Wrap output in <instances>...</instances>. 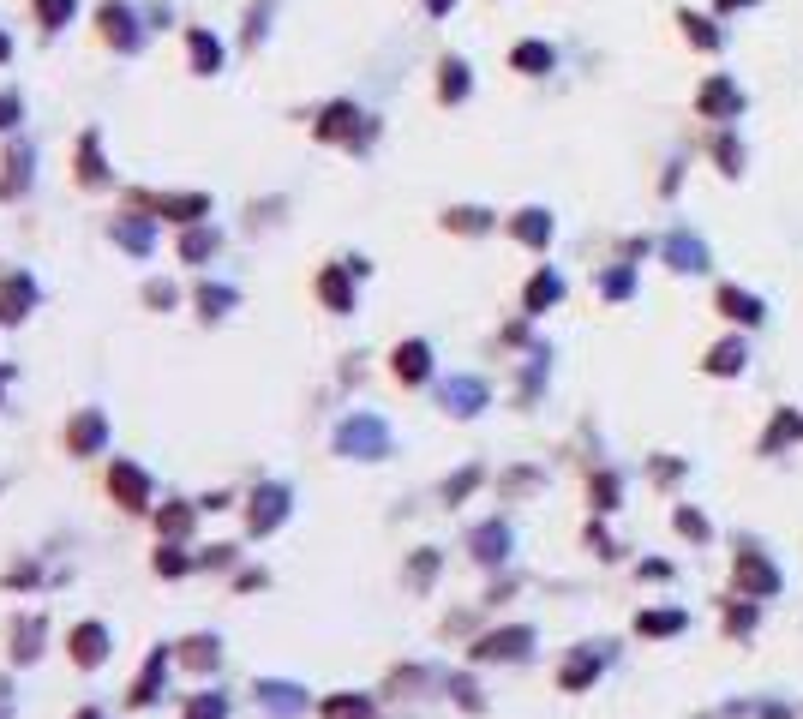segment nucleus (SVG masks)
Returning <instances> with one entry per match:
<instances>
[{"instance_id": "nucleus-19", "label": "nucleus", "mask_w": 803, "mask_h": 719, "mask_svg": "<svg viewBox=\"0 0 803 719\" xmlns=\"http://www.w3.org/2000/svg\"><path fill=\"white\" fill-rule=\"evenodd\" d=\"M666 258H672V270H708V246L696 234H672L666 240Z\"/></svg>"}, {"instance_id": "nucleus-14", "label": "nucleus", "mask_w": 803, "mask_h": 719, "mask_svg": "<svg viewBox=\"0 0 803 719\" xmlns=\"http://www.w3.org/2000/svg\"><path fill=\"white\" fill-rule=\"evenodd\" d=\"M798 438H803V414H798V408H780V414H774V426L762 432V456H780V450H786V444H798Z\"/></svg>"}, {"instance_id": "nucleus-56", "label": "nucleus", "mask_w": 803, "mask_h": 719, "mask_svg": "<svg viewBox=\"0 0 803 719\" xmlns=\"http://www.w3.org/2000/svg\"><path fill=\"white\" fill-rule=\"evenodd\" d=\"M6 384H12V366H0V390H6Z\"/></svg>"}, {"instance_id": "nucleus-21", "label": "nucleus", "mask_w": 803, "mask_h": 719, "mask_svg": "<svg viewBox=\"0 0 803 719\" xmlns=\"http://www.w3.org/2000/svg\"><path fill=\"white\" fill-rule=\"evenodd\" d=\"M258 702H264L270 714H300V708H306V696H300L294 684H282V678H264V684H258Z\"/></svg>"}, {"instance_id": "nucleus-38", "label": "nucleus", "mask_w": 803, "mask_h": 719, "mask_svg": "<svg viewBox=\"0 0 803 719\" xmlns=\"http://www.w3.org/2000/svg\"><path fill=\"white\" fill-rule=\"evenodd\" d=\"M198 306H204V318H222V312L234 306V288H222V282H204V288H198Z\"/></svg>"}, {"instance_id": "nucleus-44", "label": "nucleus", "mask_w": 803, "mask_h": 719, "mask_svg": "<svg viewBox=\"0 0 803 719\" xmlns=\"http://www.w3.org/2000/svg\"><path fill=\"white\" fill-rule=\"evenodd\" d=\"M630 288H636V276H630V270H606V276H600V294H606V300H624Z\"/></svg>"}, {"instance_id": "nucleus-32", "label": "nucleus", "mask_w": 803, "mask_h": 719, "mask_svg": "<svg viewBox=\"0 0 803 719\" xmlns=\"http://www.w3.org/2000/svg\"><path fill=\"white\" fill-rule=\"evenodd\" d=\"M438 72H444V78H438V96H444V102H462V96H468V66H462V60H444Z\"/></svg>"}, {"instance_id": "nucleus-13", "label": "nucleus", "mask_w": 803, "mask_h": 719, "mask_svg": "<svg viewBox=\"0 0 803 719\" xmlns=\"http://www.w3.org/2000/svg\"><path fill=\"white\" fill-rule=\"evenodd\" d=\"M444 408L462 414V420L480 414V408H486V384H480V378H450V384H444Z\"/></svg>"}, {"instance_id": "nucleus-27", "label": "nucleus", "mask_w": 803, "mask_h": 719, "mask_svg": "<svg viewBox=\"0 0 803 719\" xmlns=\"http://www.w3.org/2000/svg\"><path fill=\"white\" fill-rule=\"evenodd\" d=\"M78 180H84V186H102V180H108L102 150H96V132H84V138H78Z\"/></svg>"}, {"instance_id": "nucleus-24", "label": "nucleus", "mask_w": 803, "mask_h": 719, "mask_svg": "<svg viewBox=\"0 0 803 719\" xmlns=\"http://www.w3.org/2000/svg\"><path fill=\"white\" fill-rule=\"evenodd\" d=\"M744 360H750V348H744V342H720V348H708V360H702V366H708L714 378H738V372H744Z\"/></svg>"}, {"instance_id": "nucleus-25", "label": "nucleus", "mask_w": 803, "mask_h": 719, "mask_svg": "<svg viewBox=\"0 0 803 719\" xmlns=\"http://www.w3.org/2000/svg\"><path fill=\"white\" fill-rule=\"evenodd\" d=\"M102 36H108V42H120V48H138L132 12H126V6H102Z\"/></svg>"}, {"instance_id": "nucleus-40", "label": "nucleus", "mask_w": 803, "mask_h": 719, "mask_svg": "<svg viewBox=\"0 0 803 719\" xmlns=\"http://www.w3.org/2000/svg\"><path fill=\"white\" fill-rule=\"evenodd\" d=\"M210 252H216V234H210V228H192V234L180 240V258H186V264H198V258H210Z\"/></svg>"}, {"instance_id": "nucleus-29", "label": "nucleus", "mask_w": 803, "mask_h": 719, "mask_svg": "<svg viewBox=\"0 0 803 719\" xmlns=\"http://www.w3.org/2000/svg\"><path fill=\"white\" fill-rule=\"evenodd\" d=\"M30 186V150L18 144L12 156H6V180H0V198H12V192H24Z\"/></svg>"}, {"instance_id": "nucleus-48", "label": "nucleus", "mask_w": 803, "mask_h": 719, "mask_svg": "<svg viewBox=\"0 0 803 719\" xmlns=\"http://www.w3.org/2000/svg\"><path fill=\"white\" fill-rule=\"evenodd\" d=\"M186 528H192V510H186V504H168V510H162V534H174V540H180Z\"/></svg>"}, {"instance_id": "nucleus-52", "label": "nucleus", "mask_w": 803, "mask_h": 719, "mask_svg": "<svg viewBox=\"0 0 803 719\" xmlns=\"http://www.w3.org/2000/svg\"><path fill=\"white\" fill-rule=\"evenodd\" d=\"M144 300H150V306H174V288H168V282H150Z\"/></svg>"}, {"instance_id": "nucleus-33", "label": "nucleus", "mask_w": 803, "mask_h": 719, "mask_svg": "<svg viewBox=\"0 0 803 719\" xmlns=\"http://www.w3.org/2000/svg\"><path fill=\"white\" fill-rule=\"evenodd\" d=\"M636 630H642V636H678V630H684V612H642Z\"/></svg>"}, {"instance_id": "nucleus-37", "label": "nucleus", "mask_w": 803, "mask_h": 719, "mask_svg": "<svg viewBox=\"0 0 803 719\" xmlns=\"http://www.w3.org/2000/svg\"><path fill=\"white\" fill-rule=\"evenodd\" d=\"M444 228H456V234H486V228H492V216L468 204V210H450V216H444Z\"/></svg>"}, {"instance_id": "nucleus-2", "label": "nucleus", "mask_w": 803, "mask_h": 719, "mask_svg": "<svg viewBox=\"0 0 803 719\" xmlns=\"http://www.w3.org/2000/svg\"><path fill=\"white\" fill-rule=\"evenodd\" d=\"M108 492H114V504H126V510H150V474L132 468V462H114V468H108Z\"/></svg>"}, {"instance_id": "nucleus-54", "label": "nucleus", "mask_w": 803, "mask_h": 719, "mask_svg": "<svg viewBox=\"0 0 803 719\" xmlns=\"http://www.w3.org/2000/svg\"><path fill=\"white\" fill-rule=\"evenodd\" d=\"M738 6H756V0H720V12H738Z\"/></svg>"}, {"instance_id": "nucleus-55", "label": "nucleus", "mask_w": 803, "mask_h": 719, "mask_svg": "<svg viewBox=\"0 0 803 719\" xmlns=\"http://www.w3.org/2000/svg\"><path fill=\"white\" fill-rule=\"evenodd\" d=\"M426 6H432V12H450V6H456V0H426Z\"/></svg>"}, {"instance_id": "nucleus-47", "label": "nucleus", "mask_w": 803, "mask_h": 719, "mask_svg": "<svg viewBox=\"0 0 803 719\" xmlns=\"http://www.w3.org/2000/svg\"><path fill=\"white\" fill-rule=\"evenodd\" d=\"M474 486H480V468H462V474H456V480L444 486V498H450V504H462V498H468Z\"/></svg>"}, {"instance_id": "nucleus-30", "label": "nucleus", "mask_w": 803, "mask_h": 719, "mask_svg": "<svg viewBox=\"0 0 803 719\" xmlns=\"http://www.w3.org/2000/svg\"><path fill=\"white\" fill-rule=\"evenodd\" d=\"M216 654H222V642H216V636H192V642H180V660H186L192 672L216 666Z\"/></svg>"}, {"instance_id": "nucleus-6", "label": "nucleus", "mask_w": 803, "mask_h": 719, "mask_svg": "<svg viewBox=\"0 0 803 719\" xmlns=\"http://www.w3.org/2000/svg\"><path fill=\"white\" fill-rule=\"evenodd\" d=\"M102 444H108V420H102L96 408H84V414L66 426V450H72V456H96Z\"/></svg>"}, {"instance_id": "nucleus-41", "label": "nucleus", "mask_w": 803, "mask_h": 719, "mask_svg": "<svg viewBox=\"0 0 803 719\" xmlns=\"http://www.w3.org/2000/svg\"><path fill=\"white\" fill-rule=\"evenodd\" d=\"M72 12H78V0H36V18H42V30H60Z\"/></svg>"}, {"instance_id": "nucleus-49", "label": "nucleus", "mask_w": 803, "mask_h": 719, "mask_svg": "<svg viewBox=\"0 0 803 719\" xmlns=\"http://www.w3.org/2000/svg\"><path fill=\"white\" fill-rule=\"evenodd\" d=\"M432 576H438V552H420V558L408 564V582H414V588H426Z\"/></svg>"}, {"instance_id": "nucleus-22", "label": "nucleus", "mask_w": 803, "mask_h": 719, "mask_svg": "<svg viewBox=\"0 0 803 719\" xmlns=\"http://www.w3.org/2000/svg\"><path fill=\"white\" fill-rule=\"evenodd\" d=\"M510 234H516L522 246H546V240H552V216H546V210H522V216H510Z\"/></svg>"}, {"instance_id": "nucleus-31", "label": "nucleus", "mask_w": 803, "mask_h": 719, "mask_svg": "<svg viewBox=\"0 0 803 719\" xmlns=\"http://www.w3.org/2000/svg\"><path fill=\"white\" fill-rule=\"evenodd\" d=\"M192 66H198V72H216V66H222V42H216L210 30H192Z\"/></svg>"}, {"instance_id": "nucleus-8", "label": "nucleus", "mask_w": 803, "mask_h": 719, "mask_svg": "<svg viewBox=\"0 0 803 719\" xmlns=\"http://www.w3.org/2000/svg\"><path fill=\"white\" fill-rule=\"evenodd\" d=\"M156 216H168V222H198V216H210V198L204 192H168V198H144Z\"/></svg>"}, {"instance_id": "nucleus-50", "label": "nucleus", "mask_w": 803, "mask_h": 719, "mask_svg": "<svg viewBox=\"0 0 803 719\" xmlns=\"http://www.w3.org/2000/svg\"><path fill=\"white\" fill-rule=\"evenodd\" d=\"M450 696H456V702H462L468 714H480V690H474L468 678H450Z\"/></svg>"}, {"instance_id": "nucleus-34", "label": "nucleus", "mask_w": 803, "mask_h": 719, "mask_svg": "<svg viewBox=\"0 0 803 719\" xmlns=\"http://www.w3.org/2000/svg\"><path fill=\"white\" fill-rule=\"evenodd\" d=\"M324 719H372V702H366V696H330V702H324Z\"/></svg>"}, {"instance_id": "nucleus-11", "label": "nucleus", "mask_w": 803, "mask_h": 719, "mask_svg": "<svg viewBox=\"0 0 803 719\" xmlns=\"http://www.w3.org/2000/svg\"><path fill=\"white\" fill-rule=\"evenodd\" d=\"M30 306H36V282L30 276H6L0 282V324H18Z\"/></svg>"}, {"instance_id": "nucleus-45", "label": "nucleus", "mask_w": 803, "mask_h": 719, "mask_svg": "<svg viewBox=\"0 0 803 719\" xmlns=\"http://www.w3.org/2000/svg\"><path fill=\"white\" fill-rule=\"evenodd\" d=\"M672 522H678V534H684V540H708V534H714V528H708V516H696V510H678Z\"/></svg>"}, {"instance_id": "nucleus-53", "label": "nucleus", "mask_w": 803, "mask_h": 719, "mask_svg": "<svg viewBox=\"0 0 803 719\" xmlns=\"http://www.w3.org/2000/svg\"><path fill=\"white\" fill-rule=\"evenodd\" d=\"M744 630H756V606L750 612H732V636H744Z\"/></svg>"}, {"instance_id": "nucleus-7", "label": "nucleus", "mask_w": 803, "mask_h": 719, "mask_svg": "<svg viewBox=\"0 0 803 719\" xmlns=\"http://www.w3.org/2000/svg\"><path fill=\"white\" fill-rule=\"evenodd\" d=\"M282 516H288V486H264V492L252 498V510H246V528H252V534H270Z\"/></svg>"}, {"instance_id": "nucleus-23", "label": "nucleus", "mask_w": 803, "mask_h": 719, "mask_svg": "<svg viewBox=\"0 0 803 719\" xmlns=\"http://www.w3.org/2000/svg\"><path fill=\"white\" fill-rule=\"evenodd\" d=\"M564 300V282H558V270H540L534 282H528V294H522V306L528 312H546V306H558Z\"/></svg>"}, {"instance_id": "nucleus-35", "label": "nucleus", "mask_w": 803, "mask_h": 719, "mask_svg": "<svg viewBox=\"0 0 803 719\" xmlns=\"http://www.w3.org/2000/svg\"><path fill=\"white\" fill-rule=\"evenodd\" d=\"M678 24H684V36H690L696 48H720V30H714L708 18H696V12H678Z\"/></svg>"}, {"instance_id": "nucleus-57", "label": "nucleus", "mask_w": 803, "mask_h": 719, "mask_svg": "<svg viewBox=\"0 0 803 719\" xmlns=\"http://www.w3.org/2000/svg\"><path fill=\"white\" fill-rule=\"evenodd\" d=\"M78 719H102V714H96V708H84V714H78Z\"/></svg>"}, {"instance_id": "nucleus-10", "label": "nucleus", "mask_w": 803, "mask_h": 719, "mask_svg": "<svg viewBox=\"0 0 803 719\" xmlns=\"http://www.w3.org/2000/svg\"><path fill=\"white\" fill-rule=\"evenodd\" d=\"M390 366H396L402 384H426V378H432V348H426V342H402V348L390 354Z\"/></svg>"}, {"instance_id": "nucleus-39", "label": "nucleus", "mask_w": 803, "mask_h": 719, "mask_svg": "<svg viewBox=\"0 0 803 719\" xmlns=\"http://www.w3.org/2000/svg\"><path fill=\"white\" fill-rule=\"evenodd\" d=\"M12 642H18V648H12V654H18V660H36V654H42V618H24V624H18V636H12Z\"/></svg>"}, {"instance_id": "nucleus-16", "label": "nucleus", "mask_w": 803, "mask_h": 719, "mask_svg": "<svg viewBox=\"0 0 803 719\" xmlns=\"http://www.w3.org/2000/svg\"><path fill=\"white\" fill-rule=\"evenodd\" d=\"M72 660L78 666H102L108 660V630L102 624H78L72 630Z\"/></svg>"}, {"instance_id": "nucleus-15", "label": "nucleus", "mask_w": 803, "mask_h": 719, "mask_svg": "<svg viewBox=\"0 0 803 719\" xmlns=\"http://www.w3.org/2000/svg\"><path fill=\"white\" fill-rule=\"evenodd\" d=\"M714 306H720L732 324H750V330L762 324V300H756V294H744V288H720V294H714Z\"/></svg>"}, {"instance_id": "nucleus-28", "label": "nucleus", "mask_w": 803, "mask_h": 719, "mask_svg": "<svg viewBox=\"0 0 803 719\" xmlns=\"http://www.w3.org/2000/svg\"><path fill=\"white\" fill-rule=\"evenodd\" d=\"M114 240H120L126 252H150V216H120V222H114Z\"/></svg>"}, {"instance_id": "nucleus-17", "label": "nucleus", "mask_w": 803, "mask_h": 719, "mask_svg": "<svg viewBox=\"0 0 803 719\" xmlns=\"http://www.w3.org/2000/svg\"><path fill=\"white\" fill-rule=\"evenodd\" d=\"M162 678H168V648H156V654L144 660V672H138V684H132V708H150L156 690H162Z\"/></svg>"}, {"instance_id": "nucleus-51", "label": "nucleus", "mask_w": 803, "mask_h": 719, "mask_svg": "<svg viewBox=\"0 0 803 719\" xmlns=\"http://www.w3.org/2000/svg\"><path fill=\"white\" fill-rule=\"evenodd\" d=\"M18 114H24V102H18V96H0V132L18 126Z\"/></svg>"}, {"instance_id": "nucleus-36", "label": "nucleus", "mask_w": 803, "mask_h": 719, "mask_svg": "<svg viewBox=\"0 0 803 719\" xmlns=\"http://www.w3.org/2000/svg\"><path fill=\"white\" fill-rule=\"evenodd\" d=\"M714 162H720V174H744V150H738V138H732V132H720V138H714Z\"/></svg>"}, {"instance_id": "nucleus-20", "label": "nucleus", "mask_w": 803, "mask_h": 719, "mask_svg": "<svg viewBox=\"0 0 803 719\" xmlns=\"http://www.w3.org/2000/svg\"><path fill=\"white\" fill-rule=\"evenodd\" d=\"M504 552H510V528H504V522L474 528V558H480V564H504Z\"/></svg>"}, {"instance_id": "nucleus-3", "label": "nucleus", "mask_w": 803, "mask_h": 719, "mask_svg": "<svg viewBox=\"0 0 803 719\" xmlns=\"http://www.w3.org/2000/svg\"><path fill=\"white\" fill-rule=\"evenodd\" d=\"M732 570H738V588H744V594H756V600H768V594H780V570H774V564H768L762 552H750V546H744Z\"/></svg>"}, {"instance_id": "nucleus-46", "label": "nucleus", "mask_w": 803, "mask_h": 719, "mask_svg": "<svg viewBox=\"0 0 803 719\" xmlns=\"http://www.w3.org/2000/svg\"><path fill=\"white\" fill-rule=\"evenodd\" d=\"M186 570H192V558H186V552H174V546H162V552H156V576H186Z\"/></svg>"}, {"instance_id": "nucleus-9", "label": "nucleus", "mask_w": 803, "mask_h": 719, "mask_svg": "<svg viewBox=\"0 0 803 719\" xmlns=\"http://www.w3.org/2000/svg\"><path fill=\"white\" fill-rule=\"evenodd\" d=\"M600 666H606V648H582V654H570L564 660V672H558V684L576 696V690H588L594 678H600Z\"/></svg>"}, {"instance_id": "nucleus-18", "label": "nucleus", "mask_w": 803, "mask_h": 719, "mask_svg": "<svg viewBox=\"0 0 803 719\" xmlns=\"http://www.w3.org/2000/svg\"><path fill=\"white\" fill-rule=\"evenodd\" d=\"M354 126H360V108H354V102H330L324 120H318V138L336 144V138H354Z\"/></svg>"}, {"instance_id": "nucleus-1", "label": "nucleus", "mask_w": 803, "mask_h": 719, "mask_svg": "<svg viewBox=\"0 0 803 719\" xmlns=\"http://www.w3.org/2000/svg\"><path fill=\"white\" fill-rule=\"evenodd\" d=\"M336 450L360 456V462H378V456H390V426L378 414H354V420L336 426Z\"/></svg>"}, {"instance_id": "nucleus-12", "label": "nucleus", "mask_w": 803, "mask_h": 719, "mask_svg": "<svg viewBox=\"0 0 803 719\" xmlns=\"http://www.w3.org/2000/svg\"><path fill=\"white\" fill-rule=\"evenodd\" d=\"M318 300H324L330 312H354V282H348V264H330V270L318 276Z\"/></svg>"}, {"instance_id": "nucleus-4", "label": "nucleus", "mask_w": 803, "mask_h": 719, "mask_svg": "<svg viewBox=\"0 0 803 719\" xmlns=\"http://www.w3.org/2000/svg\"><path fill=\"white\" fill-rule=\"evenodd\" d=\"M534 648V630L528 624H516V630H492V636H480L474 642V660L486 666V660H522Z\"/></svg>"}, {"instance_id": "nucleus-58", "label": "nucleus", "mask_w": 803, "mask_h": 719, "mask_svg": "<svg viewBox=\"0 0 803 719\" xmlns=\"http://www.w3.org/2000/svg\"><path fill=\"white\" fill-rule=\"evenodd\" d=\"M6 48H12V42H6V36H0V60H6Z\"/></svg>"}, {"instance_id": "nucleus-5", "label": "nucleus", "mask_w": 803, "mask_h": 719, "mask_svg": "<svg viewBox=\"0 0 803 719\" xmlns=\"http://www.w3.org/2000/svg\"><path fill=\"white\" fill-rule=\"evenodd\" d=\"M696 102H702V114H708V120H738V114H744V90H738L732 78H708Z\"/></svg>"}, {"instance_id": "nucleus-26", "label": "nucleus", "mask_w": 803, "mask_h": 719, "mask_svg": "<svg viewBox=\"0 0 803 719\" xmlns=\"http://www.w3.org/2000/svg\"><path fill=\"white\" fill-rule=\"evenodd\" d=\"M552 60H558V54H552L546 42H516V48H510V66H516V72H552Z\"/></svg>"}, {"instance_id": "nucleus-42", "label": "nucleus", "mask_w": 803, "mask_h": 719, "mask_svg": "<svg viewBox=\"0 0 803 719\" xmlns=\"http://www.w3.org/2000/svg\"><path fill=\"white\" fill-rule=\"evenodd\" d=\"M618 474H594V510H618Z\"/></svg>"}, {"instance_id": "nucleus-43", "label": "nucleus", "mask_w": 803, "mask_h": 719, "mask_svg": "<svg viewBox=\"0 0 803 719\" xmlns=\"http://www.w3.org/2000/svg\"><path fill=\"white\" fill-rule=\"evenodd\" d=\"M186 719H228V702H222V696H192V702H186Z\"/></svg>"}]
</instances>
